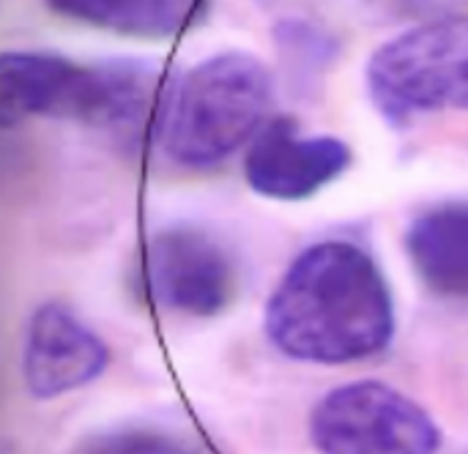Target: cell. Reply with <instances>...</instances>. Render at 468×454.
Here are the masks:
<instances>
[{
	"mask_svg": "<svg viewBox=\"0 0 468 454\" xmlns=\"http://www.w3.org/2000/svg\"><path fill=\"white\" fill-rule=\"evenodd\" d=\"M271 38L288 82L302 93L318 90L326 71H332L340 55V41L335 38V33L307 16L280 19L271 27Z\"/></svg>",
	"mask_w": 468,
	"mask_h": 454,
	"instance_id": "11",
	"label": "cell"
},
{
	"mask_svg": "<svg viewBox=\"0 0 468 454\" xmlns=\"http://www.w3.org/2000/svg\"><path fill=\"white\" fill-rule=\"evenodd\" d=\"M266 334L307 364H351L387 351L395 301L376 258L346 238L307 247L269 299Z\"/></svg>",
	"mask_w": 468,
	"mask_h": 454,
	"instance_id": "1",
	"label": "cell"
},
{
	"mask_svg": "<svg viewBox=\"0 0 468 454\" xmlns=\"http://www.w3.org/2000/svg\"><path fill=\"white\" fill-rule=\"evenodd\" d=\"M173 85L170 71L154 58H107L96 63L60 58L47 118L77 121L126 148L159 143Z\"/></svg>",
	"mask_w": 468,
	"mask_h": 454,
	"instance_id": "4",
	"label": "cell"
},
{
	"mask_svg": "<svg viewBox=\"0 0 468 454\" xmlns=\"http://www.w3.org/2000/svg\"><path fill=\"white\" fill-rule=\"evenodd\" d=\"M110 364L104 340L66 304H41L25 334L22 378L36 400H55L93 384Z\"/></svg>",
	"mask_w": 468,
	"mask_h": 454,
	"instance_id": "8",
	"label": "cell"
},
{
	"mask_svg": "<svg viewBox=\"0 0 468 454\" xmlns=\"http://www.w3.org/2000/svg\"><path fill=\"white\" fill-rule=\"evenodd\" d=\"M351 148L340 137H302L291 118L269 121L244 156L247 184L271 200H307L351 167Z\"/></svg>",
	"mask_w": 468,
	"mask_h": 454,
	"instance_id": "7",
	"label": "cell"
},
{
	"mask_svg": "<svg viewBox=\"0 0 468 454\" xmlns=\"http://www.w3.org/2000/svg\"><path fill=\"white\" fill-rule=\"evenodd\" d=\"M271 104L274 74L258 55H208L176 79L159 148L181 167H217L261 134Z\"/></svg>",
	"mask_w": 468,
	"mask_h": 454,
	"instance_id": "2",
	"label": "cell"
},
{
	"mask_svg": "<svg viewBox=\"0 0 468 454\" xmlns=\"http://www.w3.org/2000/svg\"><path fill=\"white\" fill-rule=\"evenodd\" d=\"M406 252L433 296L468 304V200L422 211L406 230Z\"/></svg>",
	"mask_w": 468,
	"mask_h": 454,
	"instance_id": "9",
	"label": "cell"
},
{
	"mask_svg": "<svg viewBox=\"0 0 468 454\" xmlns=\"http://www.w3.org/2000/svg\"><path fill=\"white\" fill-rule=\"evenodd\" d=\"M310 436L321 454H439L436 422L381 381H354L313 411Z\"/></svg>",
	"mask_w": 468,
	"mask_h": 454,
	"instance_id": "5",
	"label": "cell"
},
{
	"mask_svg": "<svg viewBox=\"0 0 468 454\" xmlns=\"http://www.w3.org/2000/svg\"><path fill=\"white\" fill-rule=\"evenodd\" d=\"M82 454H200L178 436L156 430H118L101 433L85 444Z\"/></svg>",
	"mask_w": 468,
	"mask_h": 454,
	"instance_id": "12",
	"label": "cell"
},
{
	"mask_svg": "<svg viewBox=\"0 0 468 454\" xmlns=\"http://www.w3.org/2000/svg\"><path fill=\"white\" fill-rule=\"evenodd\" d=\"M409 11L414 14H425L431 19L436 16H455L463 8H468V0H400Z\"/></svg>",
	"mask_w": 468,
	"mask_h": 454,
	"instance_id": "13",
	"label": "cell"
},
{
	"mask_svg": "<svg viewBox=\"0 0 468 454\" xmlns=\"http://www.w3.org/2000/svg\"><path fill=\"white\" fill-rule=\"evenodd\" d=\"M365 82L398 129L436 112H468V16H436L387 38L367 58Z\"/></svg>",
	"mask_w": 468,
	"mask_h": 454,
	"instance_id": "3",
	"label": "cell"
},
{
	"mask_svg": "<svg viewBox=\"0 0 468 454\" xmlns=\"http://www.w3.org/2000/svg\"><path fill=\"white\" fill-rule=\"evenodd\" d=\"M44 5L63 16L99 30L132 38H176L197 25L208 0H44Z\"/></svg>",
	"mask_w": 468,
	"mask_h": 454,
	"instance_id": "10",
	"label": "cell"
},
{
	"mask_svg": "<svg viewBox=\"0 0 468 454\" xmlns=\"http://www.w3.org/2000/svg\"><path fill=\"white\" fill-rule=\"evenodd\" d=\"M140 282L156 307L186 318H217L239 293L230 249L197 225L156 230L140 258Z\"/></svg>",
	"mask_w": 468,
	"mask_h": 454,
	"instance_id": "6",
	"label": "cell"
}]
</instances>
